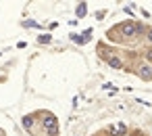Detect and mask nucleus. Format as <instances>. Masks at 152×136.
Segmentation results:
<instances>
[{"label":"nucleus","mask_w":152,"mask_h":136,"mask_svg":"<svg viewBox=\"0 0 152 136\" xmlns=\"http://www.w3.org/2000/svg\"><path fill=\"white\" fill-rule=\"evenodd\" d=\"M83 15H86V4L81 2V4H79V9H77V17H83Z\"/></svg>","instance_id":"obj_6"},{"label":"nucleus","mask_w":152,"mask_h":136,"mask_svg":"<svg viewBox=\"0 0 152 136\" xmlns=\"http://www.w3.org/2000/svg\"><path fill=\"white\" fill-rule=\"evenodd\" d=\"M0 136H4V132H2V130H0Z\"/></svg>","instance_id":"obj_11"},{"label":"nucleus","mask_w":152,"mask_h":136,"mask_svg":"<svg viewBox=\"0 0 152 136\" xmlns=\"http://www.w3.org/2000/svg\"><path fill=\"white\" fill-rule=\"evenodd\" d=\"M46 134H48V136H56V134H58V126H54V128L46 130Z\"/></svg>","instance_id":"obj_7"},{"label":"nucleus","mask_w":152,"mask_h":136,"mask_svg":"<svg viewBox=\"0 0 152 136\" xmlns=\"http://www.w3.org/2000/svg\"><path fill=\"white\" fill-rule=\"evenodd\" d=\"M148 40H150V42H152V30H150V32H148Z\"/></svg>","instance_id":"obj_10"},{"label":"nucleus","mask_w":152,"mask_h":136,"mask_svg":"<svg viewBox=\"0 0 152 136\" xmlns=\"http://www.w3.org/2000/svg\"><path fill=\"white\" fill-rule=\"evenodd\" d=\"M23 128L25 130H31L34 128V115H25L23 117Z\"/></svg>","instance_id":"obj_4"},{"label":"nucleus","mask_w":152,"mask_h":136,"mask_svg":"<svg viewBox=\"0 0 152 136\" xmlns=\"http://www.w3.org/2000/svg\"><path fill=\"white\" fill-rule=\"evenodd\" d=\"M42 123H44V128H46V130H50V128H54V126H56V117H54V115H50V113H46Z\"/></svg>","instance_id":"obj_2"},{"label":"nucleus","mask_w":152,"mask_h":136,"mask_svg":"<svg viewBox=\"0 0 152 136\" xmlns=\"http://www.w3.org/2000/svg\"><path fill=\"white\" fill-rule=\"evenodd\" d=\"M121 32H123L125 38H133V36L140 34V27H135L133 23H125V25H121Z\"/></svg>","instance_id":"obj_1"},{"label":"nucleus","mask_w":152,"mask_h":136,"mask_svg":"<svg viewBox=\"0 0 152 136\" xmlns=\"http://www.w3.org/2000/svg\"><path fill=\"white\" fill-rule=\"evenodd\" d=\"M150 71H152V69H150L148 65H144V67L140 69V75H142V78H146V80H150Z\"/></svg>","instance_id":"obj_5"},{"label":"nucleus","mask_w":152,"mask_h":136,"mask_svg":"<svg viewBox=\"0 0 152 136\" xmlns=\"http://www.w3.org/2000/svg\"><path fill=\"white\" fill-rule=\"evenodd\" d=\"M40 42H44V44H48V42H50V36H42V38H40Z\"/></svg>","instance_id":"obj_8"},{"label":"nucleus","mask_w":152,"mask_h":136,"mask_svg":"<svg viewBox=\"0 0 152 136\" xmlns=\"http://www.w3.org/2000/svg\"><path fill=\"white\" fill-rule=\"evenodd\" d=\"M108 65H110L113 69H121V67H123V61H121L119 57H110V59H108Z\"/></svg>","instance_id":"obj_3"},{"label":"nucleus","mask_w":152,"mask_h":136,"mask_svg":"<svg viewBox=\"0 0 152 136\" xmlns=\"http://www.w3.org/2000/svg\"><path fill=\"white\" fill-rule=\"evenodd\" d=\"M146 57H148V59H150V61H152V48H150V50H148V52H146Z\"/></svg>","instance_id":"obj_9"}]
</instances>
